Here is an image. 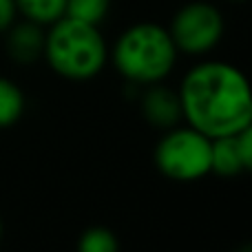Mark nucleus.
Listing matches in <instances>:
<instances>
[{"instance_id":"4","label":"nucleus","mask_w":252,"mask_h":252,"mask_svg":"<svg viewBox=\"0 0 252 252\" xmlns=\"http://www.w3.org/2000/svg\"><path fill=\"white\" fill-rule=\"evenodd\" d=\"M213 139L192 126H173L164 130L155 146V166L164 177L175 182H195L210 173Z\"/></svg>"},{"instance_id":"2","label":"nucleus","mask_w":252,"mask_h":252,"mask_svg":"<svg viewBox=\"0 0 252 252\" xmlns=\"http://www.w3.org/2000/svg\"><path fill=\"white\" fill-rule=\"evenodd\" d=\"M177 53L166 27L157 22H137L115 40L111 60L126 82L142 89L164 82L177 62Z\"/></svg>"},{"instance_id":"14","label":"nucleus","mask_w":252,"mask_h":252,"mask_svg":"<svg viewBox=\"0 0 252 252\" xmlns=\"http://www.w3.org/2000/svg\"><path fill=\"white\" fill-rule=\"evenodd\" d=\"M235 252H252L250 248H241V250H235Z\"/></svg>"},{"instance_id":"9","label":"nucleus","mask_w":252,"mask_h":252,"mask_svg":"<svg viewBox=\"0 0 252 252\" xmlns=\"http://www.w3.org/2000/svg\"><path fill=\"white\" fill-rule=\"evenodd\" d=\"M66 0H16L18 16L35 25L49 27L64 16Z\"/></svg>"},{"instance_id":"8","label":"nucleus","mask_w":252,"mask_h":252,"mask_svg":"<svg viewBox=\"0 0 252 252\" xmlns=\"http://www.w3.org/2000/svg\"><path fill=\"white\" fill-rule=\"evenodd\" d=\"M7 53L16 64H33L44 56V35L47 27L35 25L31 20L22 18L20 22H13L7 31Z\"/></svg>"},{"instance_id":"3","label":"nucleus","mask_w":252,"mask_h":252,"mask_svg":"<svg viewBox=\"0 0 252 252\" xmlns=\"http://www.w3.org/2000/svg\"><path fill=\"white\" fill-rule=\"evenodd\" d=\"M42 58L60 78L84 82L104 69L109 47L100 27L62 16L47 27Z\"/></svg>"},{"instance_id":"7","label":"nucleus","mask_w":252,"mask_h":252,"mask_svg":"<svg viewBox=\"0 0 252 252\" xmlns=\"http://www.w3.org/2000/svg\"><path fill=\"white\" fill-rule=\"evenodd\" d=\"M139 95V109L146 122L159 130H168L182 122V102L179 93L170 87H164L161 82L142 87Z\"/></svg>"},{"instance_id":"12","label":"nucleus","mask_w":252,"mask_h":252,"mask_svg":"<svg viewBox=\"0 0 252 252\" xmlns=\"http://www.w3.org/2000/svg\"><path fill=\"white\" fill-rule=\"evenodd\" d=\"M78 252H120V241L109 228L91 226L80 235Z\"/></svg>"},{"instance_id":"15","label":"nucleus","mask_w":252,"mask_h":252,"mask_svg":"<svg viewBox=\"0 0 252 252\" xmlns=\"http://www.w3.org/2000/svg\"><path fill=\"white\" fill-rule=\"evenodd\" d=\"M0 239H2V221H0Z\"/></svg>"},{"instance_id":"1","label":"nucleus","mask_w":252,"mask_h":252,"mask_svg":"<svg viewBox=\"0 0 252 252\" xmlns=\"http://www.w3.org/2000/svg\"><path fill=\"white\" fill-rule=\"evenodd\" d=\"M182 118L188 126L217 139L252 126V93L248 78L235 64L199 62L179 87Z\"/></svg>"},{"instance_id":"13","label":"nucleus","mask_w":252,"mask_h":252,"mask_svg":"<svg viewBox=\"0 0 252 252\" xmlns=\"http://www.w3.org/2000/svg\"><path fill=\"white\" fill-rule=\"evenodd\" d=\"M16 20H18L16 0H0V33H4Z\"/></svg>"},{"instance_id":"11","label":"nucleus","mask_w":252,"mask_h":252,"mask_svg":"<svg viewBox=\"0 0 252 252\" xmlns=\"http://www.w3.org/2000/svg\"><path fill=\"white\" fill-rule=\"evenodd\" d=\"M111 11V0H66L64 16L100 27Z\"/></svg>"},{"instance_id":"16","label":"nucleus","mask_w":252,"mask_h":252,"mask_svg":"<svg viewBox=\"0 0 252 252\" xmlns=\"http://www.w3.org/2000/svg\"><path fill=\"white\" fill-rule=\"evenodd\" d=\"M232 2H244V0H232Z\"/></svg>"},{"instance_id":"6","label":"nucleus","mask_w":252,"mask_h":252,"mask_svg":"<svg viewBox=\"0 0 252 252\" xmlns=\"http://www.w3.org/2000/svg\"><path fill=\"white\" fill-rule=\"evenodd\" d=\"M252 168V126L237 135L217 137L210 144V173L235 177Z\"/></svg>"},{"instance_id":"5","label":"nucleus","mask_w":252,"mask_h":252,"mask_svg":"<svg viewBox=\"0 0 252 252\" xmlns=\"http://www.w3.org/2000/svg\"><path fill=\"white\" fill-rule=\"evenodd\" d=\"M223 16L215 4L192 0L177 9L168 27L177 51L188 56H204L213 51L223 38Z\"/></svg>"},{"instance_id":"10","label":"nucleus","mask_w":252,"mask_h":252,"mask_svg":"<svg viewBox=\"0 0 252 252\" xmlns=\"http://www.w3.org/2000/svg\"><path fill=\"white\" fill-rule=\"evenodd\" d=\"M25 113V93L16 82L0 75V128H9Z\"/></svg>"}]
</instances>
